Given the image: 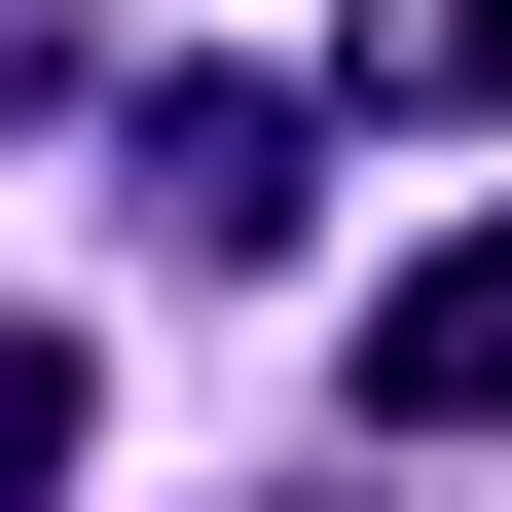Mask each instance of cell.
I'll return each mask as SVG.
<instances>
[{"label": "cell", "mask_w": 512, "mask_h": 512, "mask_svg": "<svg viewBox=\"0 0 512 512\" xmlns=\"http://www.w3.org/2000/svg\"><path fill=\"white\" fill-rule=\"evenodd\" d=\"M366 439H512V220L366 293Z\"/></svg>", "instance_id": "cell-1"}, {"label": "cell", "mask_w": 512, "mask_h": 512, "mask_svg": "<svg viewBox=\"0 0 512 512\" xmlns=\"http://www.w3.org/2000/svg\"><path fill=\"white\" fill-rule=\"evenodd\" d=\"M147 220L183 256H293V110H256V74H147Z\"/></svg>", "instance_id": "cell-2"}, {"label": "cell", "mask_w": 512, "mask_h": 512, "mask_svg": "<svg viewBox=\"0 0 512 512\" xmlns=\"http://www.w3.org/2000/svg\"><path fill=\"white\" fill-rule=\"evenodd\" d=\"M330 74H366V110H512V0H366Z\"/></svg>", "instance_id": "cell-3"}, {"label": "cell", "mask_w": 512, "mask_h": 512, "mask_svg": "<svg viewBox=\"0 0 512 512\" xmlns=\"http://www.w3.org/2000/svg\"><path fill=\"white\" fill-rule=\"evenodd\" d=\"M37 476H74V330H0V512H37Z\"/></svg>", "instance_id": "cell-4"}]
</instances>
